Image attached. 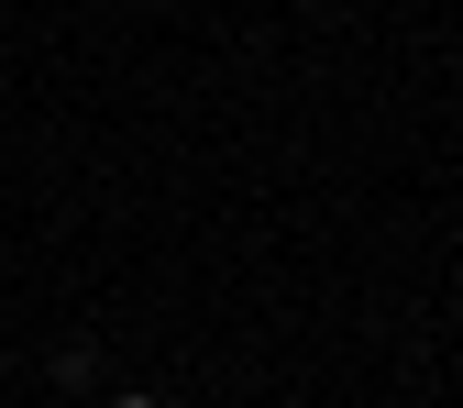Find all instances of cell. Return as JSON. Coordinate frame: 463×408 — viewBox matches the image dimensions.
I'll return each mask as SVG.
<instances>
[{
  "mask_svg": "<svg viewBox=\"0 0 463 408\" xmlns=\"http://www.w3.org/2000/svg\"><path fill=\"white\" fill-rule=\"evenodd\" d=\"M110 408H155V397H110Z\"/></svg>",
  "mask_w": 463,
  "mask_h": 408,
  "instance_id": "6da1fadb",
  "label": "cell"
}]
</instances>
